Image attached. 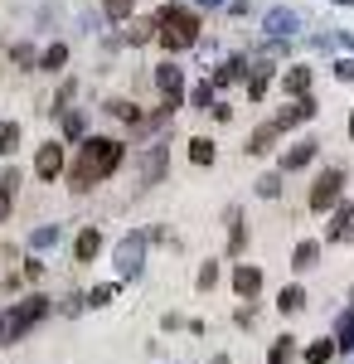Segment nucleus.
<instances>
[{"label": "nucleus", "instance_id": "nucleus-1", "mask_svg": "<svg viewBox=\"0 0 354 364\" xmlns=\"http://www.w3.org/2000/svg\"><path fill=\"white\" fill-rule=\"evenodd\" d=\"M127 161V146L112 136H87L78 146V156H73V166H68V185L73 190H92L97 180H107L112 170Z\"/></svg>", "mask_w": 354, "mask_h": 364}, {"label": "nucleus", "instance_id": "nucleus-2", "mask_svg": "<svg viewBox=\"0 0 354 364\" xmlns=\"http://www.w3.org/2000/svg\"><path fill=\"white\" fill-rule=\"evenodd\" d=\"M156 39H161V49L170 54H180V49H194L199 44V15H194L190 5H161L156 10Z\"/></svg>", "mask_w": 354, "mask_h": 364}, {"label": "nucleus", "instance_id": "nucleus-3", "mask_svg": "<svg viewBox=\"0 0 354 364\" xmlns=\"http://www.w3.org/2000/svg\"><path fill=\"white\" fill-rule=\"evenodd\" d=\"M49 316V296H25V301H15V306L0 316V345H20L25 340V331H34L39 321Z\"/></svg>", "mask_w": 354, "mask_h": 364}, {"label": "nucleus", "instance_id": "nucleus-4", "mask_svg": "<svg viewBox=\"0 0 354 364\" xmlns=\"http://www.w3.org/2000/svg\"><path fill=\"white\" fill-rule=\"evenodd\" d=\"M345 199V170L340 166H330L316 175V185H311V195H306V204L316 209V214H326V209H335Z\"/></svg>", "mask_w": 354, "mask_h": 364}, {"label": "nucleus", "instance_id": "nucleus-5", "mask_svg": "<svg viewBox=\"0 0 354 364\" xmlns=\"http://www.w3.org/2000/svg\"><path fill=\"white\" fill-rule=\"evenodd\" d=\"M156 87H161V97H165L170 112L185 107V68H180V63H161V68H156Z\"/></svg>", "mask_w": 354, "mask_h": 364}, {"label": "nucleus", "instance_id": "nucleus-6", "mask_svg": "<svg viewBox=\"0 0 354 364\" xmlns=\"http://www.w3.org/2000/svg\"><path fill=\"white\" fill-rule=\"evenodd\" d=\"M141 262H146V233H127V238L117 243V272H122V277H136Z\"/></svg>", "mask_w": 354, "mask_h": 364}, {"label": "nucleus", "instance_id": "nucleus-7", "mask_svg": "<svg viewBox=\"0 0 354 364\" xmlns=\"http://www.w3.org/2000/svg\"><path fill=\"white\" fill-rule=\"evenodd\" d=\"M34 175H39V180H58V175H63V146H58V141H44V146L34 151Z\"/></svg>", "mask_w": 354, "mask_h": 364}, {"label": "nucleus", "instance_id": "nucleus-8", "mask_svg": "<svg viewBox=\"0 0 354 364\" xmlns=\"http://www.w3.org/2000/svg\"><path fill=\"white\" fill-rule=\"evenodd\" d=\"M316 112H321V107H316V97H291V102H286L272 122L281 127V132H291V127H301V122H311Z\"/></svg>", "mask_w": 354, "mask_h": 364}, {"label": "nucleus", "instance_id": "nucleus-9", "mask_svg": "<svg viewBox=\"0 0 354 364\" xmlns=\"http://www.w3.org/2000/svg\"><path fill=\"white\" fill-rule=\"evenodd\" d=\"M316 151H321V141H296V146H286L281 151V175H291V170H306L311 161H316Z\"/></svg>", "mask_w": 354, "mask_h": 364}, {"label": "nucleus", "instance_id": "nucleus-10", "mask_svg": "<svg viewBox=\"0 0 354 364\" xmlns=\"http://www.w3.org/2000/svg\"><path fill=\"white\" fill-rule=\"evenodd\" d=\"M311 83H316V68L311 63H291L281 73V92H291V97H311Z\"/></svg>", "mask_w": 354, "mask_h": 364}, {"label": "nucleus", "instance_id": "nucleus-11", "mask_svg": "<svg viewBox=\"0 0 354 364\" xmlns=\"http://www.w3.org/2000/svg\"><path fill=\"white\" fill-rule=\"evenodd\" d=\"M165 166H170V151H165V146H151V151L141 156V180H146V185H161Z\"/></svg>", "mask_w": 354, "mask_h": 364}, {"label": "nucleus", "instance_id": "nucleus-12", "mask_svg": "<svg viewBox=\"0 0 354 364\" xmlns=\"http://www.w3.org/2000/svg\"><path fill=\"white\" fill-rule=\"evenodd\" d=\"M233 291H238L243 301H252V296L262 291V267H252V262H243V267H233Z\"/></svg>", "mask_w": 354, "mask_h": 364}, {"label": "nucleus", "instance_id": "nucleus-13", "mask_svg": "<svg viewBox=\"0 0 354 364\" xmlns=\"http://www.w3.org/2000/svg\"><path fill=\"white\" fill-rule=\"evenodd\" d=\"M97 252H102V233H97V228H82L78 238H73V262H78V267H87Z\"/></svg>", "mask_w": 354, "mask_h": 364}, {"label": "nucleus", "instance_id": "nucleus-14", "mask_svg": "<svg viewBox=\"0 0 354 364\" xmlns=\"http://www.w3.org/2000/svg\"><path fill=\"white\" fill-rule=\"evenodd\" d=\"M272 58H262V63H252V73H247V97H252V102H262V97H267V87H272Z\"/></svg>", "mask_w": 354, "mask_h": 364}, {"label": "nucleus", "instance_id": "nucleus-15", "mask_svg": "<svg viewBox=\"0 0 354 364\" xmlns=\"http://www.w3.org/2000/svg\"><path fill=\"white\" fill-rule=\"evenodd\" d=\"M102 112L117 117V122H127V127H146V112H141L136 102H127V97H107V102H102Z\"/></svg>", "mask_w": 354, "mask_h": 364}, {"label": "nucleus", "instance_id": "nucleus-16", "mask_svg": "<svg viewBox=\"0 0 354 364\" xmlns=\"http://www.w3.org/2000/svg\"><path fill=\"white\" fill-rule=\"evenodd\" d=\"M277 141H281V127H277V122H262V127L247 136V156H267Z\"/></svg>", "mask_w": 354, "mask_h": 364}, {"label": "nucleus", "instance_id": "nucleus-17", "mask_svg": "<svg viewBox=\"0 0 354 364\" xmlns=\"http://www.w3.org/2000/svg\"><path fill=\"white\" fill-rule=\"evenodd\" d=\"M243 73H247V58H243V54H228V58L214 68V78H209V83H214V87H228V83H238Z\"/></svg>", "mask_w": 354, "mask_h": 364}, {"label": "nucleus", "instance_id": "nucleus-18", "mask_svg": "<svg viewBox=\"0 0 354 364\" xmlns=\"http://www.w3.org/2000/svg\"><path fill=\"white\" fill-rule=\"evenodd\" d=\"M296 10H267V20H262V29L267 34H277V39H286V34H296Z\"/></svg>", "mask_w": 354, "mask_h": 364}, {"label": "nucleus", "instance_id": "nucleus-19", "mask_svg": "<svg viewBox=\"0 0 354 364\" xmlns=\"http://www.w3.org/2000/svg\"><path fill=\"white\" fill-rule=\"evenodd\" d=\"M316 262H321V243H316V238L296 243V252H291V267H296V272H311Z\"/></svg>", "mask_w": 354, "mask_h": 364}, {"label": "nucleus", "instance_id": "nucleus-20", "mask_svg": "<svg viewBox=\"0 0 354 364\" xmlns=\"http://www.w3.org/2000/svg\"><path fill=\"white\" fill-rule=\"evenodd\" d=\"M335 350H354V306L340 311V321H335Z\"/></svg>", "mask_w": 354, "mask_h": 364}, {"label": "nucleus", "instance_id": "nucleus-21", "mask_svg": "<svg viewBox=\"0 0 354 364\" xmlns=\"http://www.w3.org/2000/svg\"><path fill=\"white\" fill-rule=\"evenodd\" d=\"M68 63V44H49L44 54H39V73H58Z\"/></svg>", "mask_w": 354, "mask_h": 364}, {"label": "nucleus", "instance_id": "nucleus-22", "mask_svg": "<svg viewBox=\"0 0 354 364\" xmlns=\"http://www.w3.org/2000/svg\"><path fill=\"white\" fill-rule=\"evenodd\" d=\"M243 243H247L243 214H238V209H228V252H243Z\"/></svg>", "mask_w": 354, "mask_h": 364}, {"label": "nucleus", "instance_id": "nucleus-23", "mask_svg": "<svg viewBox=\"0 0 354 364\" xmlns=\"http://www.w3.org/2000/svg\"><path fill=\"white\" fill-rule=\"evenodd\" d=\"M146 39H156V15H141V20H132V29H127V44H146Z\"/></svg>", "mask_w": 354, "mask_h": 364}, {"label": "nucleus", "instance_id": "nucleus-24", "mask_svg": "<svg viewBox=\"0 0 354 364\" xmlns=\"http://www.w3.org/2000/svg\"><path fill=\"white\" fill-rule=\"evenodd\" d=\"M301 306H306V291H301V287H281V296H277V311H281V316H296Z\"/></svg>", "mask_w": 354, "mask_h": 364}, {"label": "nucleus", "instance_id": "nucleus-25", "mask_svg": "<svg viewBox=\"0 0 354 364\" xmlns=\"http://www.w3.org/2000/svg\"><path fill=\"white\" fill-rule=\"evenodd\" d=\"M267 360L272 364H291L296 360V336H277V345L267 350Z\"/></svg>", "mask_w": 354, "mask_h": 364}, {"label": "nucleus", "instance_id": "nucleus-26", "mask_svg": "<svg viewBox=\"0 0 354 364\" xmlns=\"http://www.w3.org/2000/svg\"><path fill=\"white\" fill-rule=\"evenodd\" d=\"M214 92H218L214 83H199V87H190V107H194V112H214Z\"/></svg>", "mask_w": 354, "mask_h": 364}, {"label": "nucleus", "instance_id": "nucleus-27", "mask_svg": "<svg viewBox=\"0 0 354 364\" xmlns=\"http://www.w3.org/2000/svg\"><path fill=\"white\" fill-rule=\"evenodd\" d=\"M190 161L194 166H214V141L209 136H190Z\"/></svg>", "mask_w": 354, "mask_h": 364}, {"label": "nucleus", "instance_id": "nucleus-28", "mask_svg": "<svg viewBox=\"0 0 354 364\" xmlns=\"http://www.w3.org/2000/svg\"><path fill=\"white\" fill-rule=\"evenodd\" d=\"M20 151V122H0V156Z\"/></svg>", "mask_w": 354, "mask_h": 364}, {"label": "nucleus", "instance_id": "nucleus-29", "mask_svg": "<svg viewBox=\"0 0 354 364\" xmlns=\"http://www.w3.org/2000/svg\"><path fill=\"white\" fill-rule=\"evenodd\" d=\"M335 355V340H316V345H306V364H330Z\"/></svg>", "mask_w": 354, "mask_h": 364}, {"label": "nucleus", "instance_id": "nucleus-30", "mask_svg": "<svg viewBox=\"0 0 354 364\" xmlns=\"http://www.w3.org/2000/svg\"><path fill=\"white\" fill-rule=\"evenodd\" d=\"M112 301H117V282H102L87 291V306H112Z\"/></svg>", "mask_w": 354, "mask_h": 364}, {"label": "nucleus", "instance_id": "nucleus-31", "mask_svg": "<svg viewBox=\"0 0 354 364\" xmlns=\"http://www.w3.org/2000/svg\"><path fill=\"white\" fill-rule=\"evenodd\" d=\"M252 190H257L262 199H277V195H281V170H277V175H262V180H257Z\"/></svg>", "mask_w": 354, "mask_h": 364}, {"label": "nucleus", "instance_id": "nucleus-32", "mask_svg": "<svg viewBox=\"0 0 354 364\" xmlns=\"http://www.w3.org/2000/svg\"><path fill=\"white\" fill-rule=\"evenodd\" d=\"M10 54H15V63H20V68H39V58H34V44H15Z\"/></svg>", "mask_w": 354, "mask_h": 364}, {"label": "nucleus", "instance_id": "nucleus-33", "mask_svg": "<svg viewBox=\"0 0 354 364\" xmlns=\"http://www.w3.org/2000/svg\"><path fill=\"white\" fill-rule=\"evenodd\" d=\"M0 195H5V199L20 195V170H5V175H0Z\"/></svg>", "mask_w": 354, "mask_h": 364}, {"label": "nucleus", "instance_id": "nucleus-34", "mask_svg": "<svg viewBox=\"0 0 354 364\" xmlns=\"http://www.w3.org/2000/svg\"><path fill=\"white\" fill-rule=\"evenodd\" d=\"M58 122H63V136H73V141L82 136V112H63Z\"/></svg>", "mask_w": 354, "mask_h": 364}, {"label": "nucleus", "instance_id": "nucleus-35", "mask_svg": "<svg viewBox=\"0 0 354 364\" xmlns=\"http://www.w3.org/2000/svg\"><path fill=\"white\" fill-rule=\"evenodd\" d=\"M29 243H34V248H54V243H58V228H54V224H44L39 233H34V238H29Z\"/></svg>", "mask_w": 354, "mask_h": 364}, {"label": "nucleus", "instance_id": "nucleus-36", "mask_svg": "<svg viewBox=\"0 0 354 364\" xmlns=\"http://www.w3.org/2000/svg\"><path fill=\"white\" fill-rule=\"evenodd\" d=\"M214 282H218V262H204L199 267V291H214Z\"/></svg>", "mask_w": 354, "mask_h": 364}, {"label": "nucleus", "instance_id": "nucleus-37", "mask_svg": "<svg viewBox=\"0 0 354 364\" xmlns=\"http://www.w3.org/2000/svg\"><path fill=\"white\" fill-rule=\"evenodd\" d=\"M73 92H78V83L68 78V83L58 87V97H54V117H63V102H73Z\"/></svg>", "mask_w": 354, "mask_h": 364}, {"label": "nucleus", "instance_id": "nucleus-38", "mask_svg": "<svg viewBox=\"0 0 354 364\" xmlns=\"http://www.w3.org/2000/svg\"><path fill=\"white\" fill-rule=\"evenodd\" d=\"M102 10H107L112 20H127L132 15V0H102Z\"/></svg>", "mask_w": 354, "mask_h": 364}, {"label": "nucleus", "instance_id": "nucleus-39", "mask_svg": "<svg viewBox=\"0 0 354 364\" xmlns=\"http://www.w3.org/2000/svg\"><path fill=\"white\" fill-rule=\"evenodd\" d=\"M82 311H87V296H78V291L63 296V316H82Z\"/></svg>", "mask_w": 354, "mask_h": 364}, {"label": "nucleus", "instance_id": "nucleus-40", "mask_svg": "<svg viewBox=\"0 0 354 364\" xmlns=\"http://www.w3.org/2000/svg\"><path fill=\"white\" fill-rule=\"evenodd\" d=\"M335 78H340V83H354V58H340V63H335Z\"/></svg>", "mask_w": 354, "mask_h": 364}, {"label": "nucleus", "instance_id": "nucleus-41", "mask_svg": "<svg viewBox=\"0 0 354 364\" xmlns=\"http://www.w3.org/2000/svg\"><path fill=\"white\" fill-rule=\"evenodd\" d=\"M214 122H233V107L228 102H214Z\"/></svg>", "mask_w": 354, "mask_h": 364}, {"label": "nucleus", "instance_id": "nucleus-42", "mask_svg": "<svg viewBox=\"0 0 354 364\" xmlns=\"http://www.w3.org/2000/svg\"><path fill=\"white\" fill-rule=\"evenodd\" d=\"M10 204H15V199H5V195H0V224L10 219Z\"/></svg>", "mask_w": 354, "mask_h": 364}, {"label": "nucleus", "instance_id": "nucleus-43", "mask_svg": "<svg viewBox=\"0 0 354 364\" xmlns=\"http://www.w3.org/2000/svg\"><path fill=\"white\" fill-rule=\"evenodd\" d=\"M194 5H204V10H214V5H223V0H194Z\"/></svg>", "mask_w": 354, "mask_h": 364}, {"label": "nucleus", "instance_id": "nucleus-44", "mask_svg": "<svg viewBox=\"0 0 354 364\" xmlns=\"http://www.w3.org/2000/svg\"><path fill=\"white\" fill-rule=\"evenodd\" d=\"M350 141H354V112H350Z\"/></svg>", "mask_w": 354, "mask_h": 364}, {"label": "nucleus", "instance_id": "nucleus-45", "mask_svg": "<svg viewBox=\"0 0 354 364\" xmlns=\"http://www.w3.org/2000/svg\"><path fill=\"white\" fill-rule=\"evenodd\" d=\"M335 5H354V0H335Z\"/></svg>", "mask_w": 354, "mask_h": 364}]
</instances>
